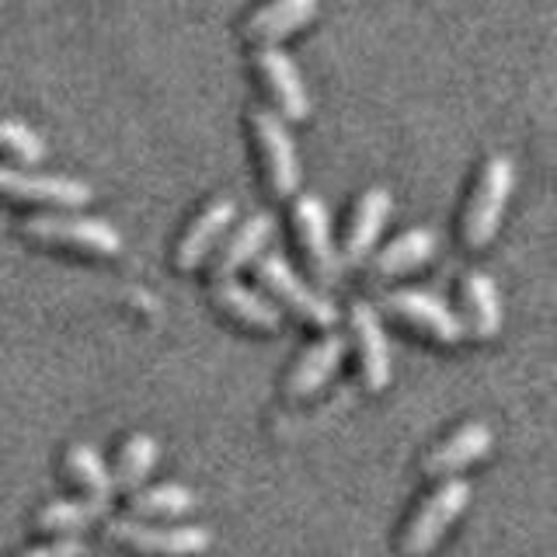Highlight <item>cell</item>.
Wrapping results in <instances>:
<instances>
[{"label": "cell", "mask_w": 557, "mask_h": 557, "mask_svg": "<svg viewBox=\"0 0 557 557\" xmlns=\"http://www.w3.org/2000/svg\"><path fill=\"white\" fill-rule=\"evenodd\" d=\"M470 502V484L463 478H443V484L422 502L405 530V557H425L457 522Z\"/></svg>", "instance_id": "3957f363"}, {"label": "cell", "mask_w": 557, "mask_h": 557, "mask_svg": "<svg viewBox=\"0 0 557 557\" xmlns=\"http://www.w3.org/2000/svg\"><path fill=\"white\" fill-rule=\"evenodd\" d=\"M391 209H394V199H391L387 188H370L359 199L352 226H348V240H345V261H348V265H362V261L370 258L373 244H376V237L383 231V223L391 220Z\"/></svg>", "instance_id": "2e32d148"}, {"label": "cell", "mask_w": 557, "mask_h": 557, "mask_svg": "<svg viewBox=\"0 0 557 557\" xmlns=\"http://www.w3.org/2000/svg\"><path fill=\"white\" fill-rule=\"evenodd\" d=\"M272 234H275L272 213H255L231 240H226V248L216 261V278H234V272H240L248 261H255L261 251H265Z\"/></svg>", "instance_id": "d6986e66"}, {"label": "cell", "mask_w": 557, "mask_h": 557, "mask_svg": "<svg viewBox=\"0 0 557 557\" xmlns=\"http://www.w3.org/2000/svg\"><path fill=\"white\" fill-rule=\"evenodd\" d=\"M0 196L77 209V206L91 202V185H84L77 178H66V174H39V171L0 168Z\"/></svg>", "instance_id": "ba28073f"}, {"label": "cell", "mask_w": 557, "mask_h": 557, "mask_svg": "<svg viewBox=\"0 0 557 557\" xmlns=\"http://www.w3.org/2000/svg\"><path fill=\"white\" fill-rule=\"evenodd\" d=\"M22 231L42 244H66V248L95 251V255H119L122 234L112 223L95 216H32Z\"/></svg>", "instance_id": "5b68a950"}, {"label": "cell", "mask_w": 557, "mask_h": 557, "mask_svg": "<svg viewBox=\"0 0 557 557\" xmlns=\"http://www.w3.org/2000/svg\"><path fill=\"white\" fill-rule=\"evenodd\" d=\"M516 188V164L509 153H495L492 161L484 164L481 182L474 188V199L467 206V220H463V240L467 248H484L487 240L495 237L498 223L505 216V206Z\"/></svg>", "instance_id": "6da1fadb"}, {"label": "cell", "mask_w": 557, "mask_h": 557, "mask_svg": "<svg viewBox=\"0 0 557 557\" xmlns=\"http://www.w3.org/2000/svg\"><path fill=\"white\" fill-rule=\"evenodd\" d=\"M196 509V492L178 481L139 487L129 502V516H185Z\"/></svg>", "instance_id": "603a6c76"}, {"label": "cell", "mask_w": 557, "mask_h": 557, "mask_svg": "<svg viewBox=\"0 0 557 557\" xmlns=\"http://www.w3.org/2000/svg\"><path fill=\"white\" fill-rule=\"evenodd\" d=\"M492 443H495V435H492V429H487L484 422H467V425H460L457 432H453L446 443H440L429 453L422 470H425L429 478L457 474V470H463L474 460H481L484 453L492 449Z\"/></svg>", "instance_id": "5bb4252c"}, {"label": "cell", "mask_w": 557, "mask_h": 557, "mask_svg": "<svg viewBox=\"0 0 557 557\" xmlns=\"http://www.w3.org/2000/svg\"><path fill=\"white\" fill-rule=\"evenodd\" d=\"M435 248H440V237H435L429 226H418V231H408V234H400L397 240H391L387 248L373 258V272L376 275L411 272L418 265H425V261L435 255Z\"/></svg>", "instance_id": "ffe728a7"}, {"label": "cell", "mask_w": 557, "mask_h": 557, "mask_svg": "<svg viewBox=\"0 0 557 557\" xmlns=\"http://www.w3.org/2000/svg\"><path fill=\"white\" fill-rule=\"evenodd\" d=\"M261 77H265L272 98L278 101L289 119H307L310 115V98H307V84L300 77V70L289 60V52H283L278 46H261L255 57Z\"/></svg>", "instance_id": "30bf717a"}, {"label": "cell", "mask_w": 557, "mask_h": 557, "mask_svg": "<svg viewBox=\"0 0 557 557\" xmlns=\"http://www.w3.org/2000/svg\"><path fill=\"white\" fill-rule=\"evenodd\" d=\"M109 536L147 557H202L213 547V533L206 527H147L136 516L112 519Z\"/></svg>", "instance_id": "7a4b0ae2"}, {"label": "cell", "mask_w": 557, "mask_h": 557, "mask_svg": "<svg viewBox=\"0 0 557 557\" xmlns=\"http://www.w3.org/2000/svg\"><path fill=\"white\" fill-rule=\"evenodd\" d=\"M387 310H394L397 318H405L408 324L429 331L435 342L457 345V342L467 338L463 318L446 300H440L435 293H425V289H397V293L387 296Z\"/></svg>", "instance_id": "52a82bcc"}, {"label": "cell", "mask_w": 557, "mask_h": 557, "mask_svg": "<svg viewBox=\"0 0 557 557\" xmlns=\"http://www.w3.org/2000/svg\"><path fill=\"white\" fill-rule=\"evenodd\" d=\"M234 216H237V202L231 196H220V199L209 202L202 213L196 216V223H191L188 231H185L182 244H178V265L185 272L199 269L202 261H206V255L216 248L226 231H231Z\"/></svg>", "instance_id": "7c38bea8"}, {"label": "cell", "mask_w": 557, "mask_h": 557, "mask_svg": "<svg viewBox=\"0 0 557 557\" xmlns=\"http://www.w3.org/2000/svg\"><path fill=\"white\" fill-rule=\"evenodd\" d=\"M251 119H255L261 153H265L272 191L275 196H293V191L300 188V153H296V144L286 129V122L272 109H255Z\"/></svg>", "instance_id": "8992f818"}, {"label": "cell", "mask_w": 557, "mask_h": 557, "mask_svg": "<svg viewBox=\"0 0 557 557\" xmlns=\"http://www.w3.org/2000/svg\"><path fill=\"white\" fill-rule=\"evenodd\" d=\"M104 509H109V502L91 498V495L87 498H57L39 512V527L46 533H77L84 527H91L98 516H104Z\"/></svg>", "instance_id": "44dd1931"}, {"label": "cell", "mask_w": 557, "mask_h": 557, "mask_svg": "<svg viewBox=\"0 0 557 557\" xmlns=\"http://www.w3.org/2000/svg\"><path fill=\"white\" fill-rule=\"evenodd\" d=\"M293 220L296 231H300L304 251L313 261V272H318L324 283H338L342 278V255L331 240V216L321 196H300L293 206Z\"/></svg>", "instance_id": "9c48e42d"}, {"label": "cell", "mask_w": 557, "mask_h": 557, "mask_svg": "<svg viewBox=\"0 0 557 557\" xmlns=\"http://www.w3.org/2000/svg\"><path fill=\"white\" fill-rule=\"evenodd\" d=\"M0 147H4L14 161H22V164H42L46 161V139L28 129L25 122H17V119H0Z\"/></svg>", "instance_id": "d4e9b609"}, {"label": "cell", "mask_w": 557, "mask_h": 557, "mask_svg": "<svg viewBox=\"0 0 557 557\" xmlns=\"http://www.w3.org/2000/svg\"><path fill=\"white\" fill-rule=\"evenodd\" d=\"M352 331L359 342V359H362V376L370 391H383L391 383V342L383 335L380 313L370 304L352 307Z\"/></svg>", "instance_id": "4fadbf2b"}, {"label": "cell", "mask_w": 557, "mask_h": 557, "mask_svg": "<svg viewBox=\"0 0 557 557\" xmlns=\"http://www.w3.org/2000/svg\"><path fill=\"white\" fill-rule=\"evenodd\" d=\"M463 300H467V331L478 338H495L502 327V296L495 278L487 272H467L463 275Z\"/></svg>", "instance_id": "ac0fdd59"}, {"label": "cell", "mask_w": 557, "mask_h": 557, "mask_svg": "<svg viewBox=\"0 0 557 557\" xmlns=\"http://www.w3.org/2000/svg\"><path fill=\"white\" fill-rule=\"evenodd\" d=\"M345 352H348V338L338 335V331H331V335L313 342L307 352L296 359L293 373L286 380L289 397H310V394H318L324 383L338 373Z\"/></svg>", "instance_id": "8fae6325"}, {"label": "cell", "mask_w": 557, "mask_h": 557, "mask_svg": "<svg viewBox=\"0 0 557 557\" xmlns=\"http://www.w3.org/2000/svg\"><path fill=\"white\" fill-rule=\"evenodd\" d=\"M216 304L226 310V313H234L237 321L244 324H251V327H261V331H275L278 324H283V310H278L269 296H261L258 289H248V286H240L234 283V278H216Z\"/></svg>", "instance_id": "e0dca14e"}, {"label": "cell", "mask_w": 557, "mask_h": 557, "mask_svg": "<svg viewBox=\"0 0 557 557\" xmlns=\"http://www.w3.org/2000/svg\"><path fill=\"white\" fill-rule=\"evenodd\" d=\"M157 440L147 432H133L126 446H122L119 453V467H115V481L122 487H129V492H136L139 484H144L150 478V470L157 463Z\"/></svg>", "instance_id": "cb8c5ba5"}, {"label": "cell", "mask_w": 557, "mask_h": 557, "mask_svg": "<svg viewBox=\"0 0 557 557\" xmlns=\"http://www.w3.org/2000/svg\"><path fill=\"white\" fill-rule=\"evenodd\" d=\"M318 11H321V0H269L265 8H258L248 17L244 32H248V39L261 46H278V39H286L289 32L313 22Z\"/></svg>", "instance_id": "9a60e30c"}, {"label": "cell", "mask_w": 557, "mask_h": 557, "mask_svg": "<svg viewBox=\"0 0 557 557\" xmlns=\"http://www.w3.org/2000/svg\"><path fill=\"white\" fill-rule=\"evenodd\" d=\"M258 278L265 283L278 300H283L293 313H300V318H307L310 324L318 327H331L338 321V307L327 300L324 293L310 289L300 275H296V269L286 261V255L278 251H269V255H258Z\"/></svg>", "instance_id": "277c9868"}, {"label": "cell", "mask_w": 557, "mask_h": 557, "mask_svg": "<svg viewBox=\"0 0 557 557\" xmlns=\"http://www.w3.org/2000/svg\"><path fill=\"white\" fill-rule=\"evenodd\" d=\"M66 467L74 474L77 484H84V492L91 498L112 502L115 495V481L109 474V463L101 460V453L91 443H74L66 449Z\"/></svg>", "instance_id": "7402d4cb"}, {"label": "cell", "mask_w": 557, "mask_h": 557, "mask_svg": "<svg viewBox=\"0 0 557 557\" xmlns=\"http://www.w3.org/2000/svg\"><path fill=\"white\" fill-rule=\"evenodd\" d=\"M22 557H84V544L77 536H66V540H52V544H42V547H32Z\"/></svg>", "instance_id": "484cf974"}]
</instances>
